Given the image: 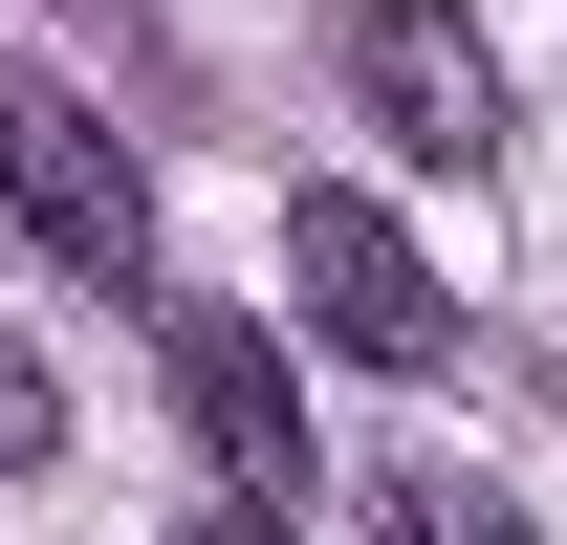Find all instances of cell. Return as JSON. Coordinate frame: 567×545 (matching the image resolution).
I'll return each instance as SVG.
<instances>
[{
	"label": "cell",
	"mask_w": 567,
	"mask_h": 545,
	"mask_svg": "<svg viewBox=\"0 0 567 545\" xmlns=\"http://www.w3.org/2000/svg\"><path fill=\"white\" fill-rule=\"evenodd\" d=\"M284 284H306V328L350 349V371H436V349H458V306H436V263H415V218L350 197V175H306V197H284Z\"/></svg>",
	"instance_id": "2"
},
{
	"label": "cell",
	"mask_w": 567,
	"mask_h": 545,
	"mask_svg": "<svg viewBox=\"0 0 567 545\" xmlns=\"http://www.w3.org/2000/svg\"><path fill=\"white\" fill-rule=\"evenodd\" d=\"M371 545H524V502L458 459H371Z\"/></svg>",
	"instance_id": "5"
},
{
	"label": "cell",
	"mask_w": 567,
	"mask_h": 545,
	"mask_svg": "<svg viewBox=\"0 0 567 545\" xmlns=\"http://www.w3.org/2000/svg\"><path fill=\"white\" fill-rule=\"evenodd\" d=\"M44 459H66V371L0 328V480H44Z\"/></svg>",
	"instance_id": "6"
},
{
	"label": "cell",
	"mask_w": 567,
	"mask_h": 545,
	"mask_svg": "<svg viewBox=\"0 0 567 545\" xmlns=\"http://www.w3.org/2000/svg\"><path fill=\"white\" fill-rule=\"evenodd\" d=\"M218 545H284V524H218Z\"/></svg>",
	"instance_id": "7"
},
{
	"label": "cell",
	"mask_w": 567,
	"mask_h": 545,
	"mask_svg": "<svg viewBox=\"0 0 567 545\" xmlns=\"http://www.w3.org/2000/svg\"><path fill=\"white\" fill-rule=\"evenodd\" d=\"M328 88H350V132L415 153V175H481V153H502V44L458 22V0H350Z\"/></svg>",
	"instance_id": "1"
},
{
	"label": "cell",
	"mask_w": 567,
	"mask_h": 545,
	"mask_svg": "<svg viewBox=\"0 0 567 545\" xmlns=\"http://www.w3.org/2000/svg\"><path fill=\"white\" fill-rule=\"evenodd\" d=\"M175 414H197V459L240 480V524H284V502H306V371H284V328L262 306H175Z\"/></svg>",
	"instance_id": "3"
},
{
	"label": "cell",
	"mask_w": 567,
	"mask_h": 545,
	"mask_svg": "<svg viewBox=\"0 0 567 545\" xmlns=\"http://www.w3.org/2000/svg\"><path fill=\"white\" fill-rule=\"evenodd\" d=\"M0 218H22L44 263H87V284L153 263V175L87 132V110H44V88H0Z\"/></svg>",
	"instance_id": "4"
}]
</instances>
